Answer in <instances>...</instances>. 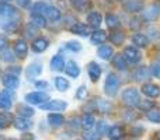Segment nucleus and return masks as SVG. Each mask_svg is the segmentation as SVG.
<instances>
[{"label":"nucleus","instance_id":"obj_1","mask_svg":"<svg viewBox=\"0 0 160 140\" xmlns=\"http://www.w3.org/2000/svg\"><path fill=\"white\" fill-rule=\"evenodd\" d=\"M122 101L128 105V107H136L141 102V97H139V93L136 88L129 87L127 90H124L122 93Z\"/></svg>","mask_w":160,"mask_h":140},{"label":"nucleus","instance_id":"obj_2","mask_svg":"<svg viewBox=\"0 0 160 140\" xmlns=\"http://www.w3.org/2000/svg\"><path fill=\"white\" fill-rule=\"evenodd\" d=\"M118 87H119L118 77H117L114 73H108L107 80H105V85H104L105 94L110 97H114L117 94V91H118Z\"/></svg>","mask_w":160,"mask_h":140},{"label":"nucleus","instance_id":"obj_3","mask_svg":"<svg viewBox=\"0 0 160 140\" xmlns=\"http://www.w3.org/2000/svg\"><path fill=\"white\" fill-rule=\"evenodd\" d=\"M25 101L28 104H37V105H42L45 101H49V95L47 93H30L25 95Z\"/></svg>","mask_w":160,"mask_h":140},{"label":"nucleus","instance_id":"obj_4","mask_svg":"<svg viewBox=\"0 0 160 140\" xmlns=\"http://www.w3.org/2000/svg\"><path fill=\"white\" fill-rule=\"evenodd\" d=\"M39 107H41V109H45V111L59 112V111L66 109L68 104L65 101H61V99H53V101H48L47 104H42V105H39Z\"/></svg>","mask_w":160,"mask_h":140},{"label":"nucleus","instance_id":"obj_5","mask_svg":"<svg viewBox=\"0 0 160 140\" xmlns=\"http://www.w3.org/2000/svg\"><path fill=\"white\" fill-rule=\"evenodd\" d=\"M122 56H124L125 60L129 62L131 65L138 63V62L141 60V53H139V51L136 49L135 46H128V48H125L124 55H122Z\"/></svg>","mask_w":160,"mask_h":140},{"label":"nucleus","instance_id":"obj_6","mask_svg":"<svg viewBox=\"0 0 160 140\" xmlns=\"http://www.w3.org/2000/svg\"><path fill=\"white\" fill-rule=\"evenodd\" d=\"M142 93L145 95L150 97V98H158L160 95V87L153 83H146V84L142 85Z\"/></svg>","mask_w":160,"mask_h":140},{"label":"nucleus","instance_id":"obj_7","mask_svg":"<svg viewBox=\"0 0 160 140\" xmlns=\"http://www.w3.org/2000/svg\"><path fill=\"white\" fill-rule=\"evenodd\" d=\"M2 81H3V85L10 88V90H14V88L18 87V76H16L13 73H6L3 76Z\"/></svg>","mask_w":160,"mask_h":140},{"label":"nucleus","instance_id":"obj_8","mask_svg":"<svg viewBox=\"0 0 160 140\" xmlns=\"http://www.w3.org/2000/svg\"><path fill=\"white\" fill-rule=\"evenodd\" d=\"M124 8L128 13H138L143 8V2L142 0H125Z\"/></svg>","mask_w":160,"mask_h":140},{"label":"nucleus","instance_id":"obj_9","mask_svg":"<svg viewBox=\"0 0 160 140\" xmlns=\"http://www.w3.org/2000/svg\"><path fill=\"white\" fill-rule=\"evenodd\" d=\"M41 73H42V65L39 63V62H32V63H30V66H28V69H27L28 80L37 79Z\"/></svg>","mask_w":160,"mask_h":140},{"label":"nucleus","instance_id":"obj_10","mask_svg":"<svg viewBox=\"0 0 160 140\" xmlns=\"http://www.w3.org/2000/svg\"><path fill=\"white\" fill-rule=\"evenodd\" d=\"M87 73L90 76L91 81H98L100 76H101V67L96 63V62H90L87 65Z\"/></svg>","mask_w":160,"mask_h":140},{"label":"nucleus","instance_id":"obj_11","mask_svg":"<svg viewBox=\"0 0 160 140\" xmlns=\"http://www.w3.org/2000/svg\"><path fill=\"white\" fill-rule=\"evenodd\" d=\"M0 16L6 17V18H13L17 16V10L8 3H0Z\"/></svg>","mask_w":160,"mask_h":140},{"label":"nucleus","instance_id":"obj_12","mask_svg":"<svg viewBox=\"0 0 160 140\" xmlns=\"http://www.w3.org/2000/svg\"><path fill=\"white\" fill-rule=\"evenodd\" d=\"M11 101H13V97L8 93V90L0 91V108H3V109H10Z\"/></svg>","mask_w":160,"mask_h":140},{"label":"nucleus","instance_id":"obj_13","mask_svg":"<svg viewBox=\"0 0 160 140\" xmlns=\"http://www.w3.org/2000/svg\"><path fill=\"white\" fill-rule=\"evenodd\" d=\"M14 52H16V55L20 56V58H25V56H27L28 46L24 39H17L16 41V44H14Z\"/></svg>","mask_w":160,"mask_h":140},{"label":"nucleus","instance_id":"obj_14","mask_svg":"<svg viewBox=\"0 0 160 140\" xmlns=\"http://www.w3.org/2000/svg\"><path fill=\"white\" fill-rule=\"evenodd\" d=\"M107 136L111 140H119L121 138H124V129H122L121 126H118V125L111 126L110 129L107 130Z\"/></svg>","mask_w":160,"mask_h":140},{"label":"nucleus","instance_id":"obj_15","mask_svg":"<svg viewBox=\"0 0 160 140\" xmlns=\"http://www.w3.org/2000/svg\"><path fill=\"white\" fill-rule=\"evenodd\" d=\"M65 71H66L68 76H70V77H73V79H76V77H79V74H80V67H79V65L76 63V62L70 60L69 63L65 66Z\"/></svg>","mask_w":160,"mask_h":140},{"label":"nucleus","instance_id":"obj_16","mask_svg":"<svg viewBox=\"0 0 160 140\" xmlns=\"http://www.w3.org/2000/svg\"><path fill=\"white\" fill-rule=\"evenodd\" d=\"M31 48H32V51H34V52H37V53L44 52V51L48 48V39H45V38H37L35 41L32 42Z\"/></svg>","mask_w":160,"mask_h":140},{"label":"nucleus","instance_id":"obj_17","mask_svg":"<svg viewBox=\"0 0 160 140\" xmlns=\"http://www.w3.org/2000/svg\"><path fill=\"white\" fill-rule=\"evenodd\" d=\"M17 113H18V115H21V118H30V116H32L35 112H34V109L30 107V105L18 104V105H17Z\"/></svg>","mask_w":160,"mask_h":140},{"label":"nucleus","instance_id":"obj_18","mask_svg":"<svg viewBox=\"0 0 160 140\" xmlns=\"http://www.w3.org/2000/svg\"><path fill=\"white\" fill-rule=\"evenodd\" d=\"M101 20H102L101 14L97 13V11L88 13V16H87V22H88V25H90V27H94V28L100 27V24H101Z\"/></svg>","mask_w":160,"mask_h":140},{"label":"nucleus","instance_id":"obj_19","mask_svg":"<svg viewBox=\"0 0 160 140\" xmlns=\"http://www.w3.org/2000/svg\"><path fill=\"white\" fill-rule=\"evenodd\" d=\"M63 67H65L63 56H61V55L53 56L52 60H51V69L55 70V71H61V70H63Z\"/></svg>","mask_w":160,"mask_h":140},{"label":"nucleus","instance_id":"obj_20","mask_svg":"<svg viewBox=\"0 0 160 140\" xmlns=\"http://www.w3.org/2000/svg\"><path fill=\"white\" fill-rule=\"evenodd\" d=\"M97 53H98V56H100L101 59H104V60H108V59L112 58L114 51H112V48L108 46V45H102V46L98 48Z\"/></svg>","mask_w":160,"mask_h":140},{"label":"nucleus","instance_id":"obj_21","mask_svg":"<svg viewBox=\"0 0 160 140\" xmlns=\"http://www.w3.org/2000/svg\"><path fill=\"white\" fill-rule=\"evenodd\" d=\"M132 42H133V45H136V46L145 48V46H148V44H149V39H148V36L143 35V34H135V35L132 36Z\"/></svg>","mask_w":160,"mask_h":140},{"label":"nucleus","instance_id":"obj_22","mask_svg":"<svg viewBox=\"0 0 160 140\" xmlns=\"http://www.w3.org/2000/svg\"><path fill=\"white\" fill-rule=\"evenodd\" d=\"M14 126L18 130H27L32 126V123H31V121H28L27 118H17L16 121H14Z\"/></svg>","mask_w":160,"mask_h":140},{"label":"nucleus","instance_id":"obj_23","mask_svg":"<svg viewBox=\"0 0 160 140\" xmlns=\"http://www.w3.org/2000/svg\"><path fill=\"white\" fill-rule=\"evenodd\" d=\"M63 121H65L63 116L59 115V113H49V115H48V122H49V125L53 128L61 126V125L63 123Z\"/></svg>","mask_w":160,"mask_h":140},{"label":"nucleus","instance_id":"obj_24","mask_svg":"<svg viewBox=\"0 0 160 140\" xmlns=\"http://www.w3.org/2000/svg\"><path fill=\"white\" fill-rule=\"evenodd\" d=\"M107 41V34L104 32V31H96V32H93V35H91V42L96 45H100V44H104V42Z\"/></svg>","mask_w":160,"mask_h":140},{"label":"nucleus","instance_id":"obj_25","mask_svg":"<svg viewBox=\"0 0 160 140\" xmlns=\"http://www.w3.org/2000/svg\"><path fill=\"white\" fill-rule=\"evenodd\" d=\"M94 123H96V119H94L93 115H90V113H84L82 118V126L86 130H90L91 128L94 126Z\"/></svg>","mask_w":160,"mask_h":140},{"label":"nucleus","instance_id":"obj_26","mask_svg":"<svg viewBox=\"0 0 160 140\" xmlns=\"http://www.w3.org/2000/svg\"><path fill=\"white\" fill-rule=\"evenodd\" d=\"M45 14H47L48 18L52 20V21H59L61 17H62L61 11H59L56 7H53V6H48V10H47V13Z\"/></svg>","mask_w":160,"mask_h":140},{"label":"nucleus","instance_id":"obj_27","mask_svg":"<svg viewBox=\"0 0 160 140\" xmlns=\"http://www.w3.org/2000/svg\"><path fill=\"white\" fill-rule=\"evenodd\" d=\"M110 41L114 45H122L125 41V34L121 32V31H115V32H112L110 35Z\"/></svg>","mask_w":160,"mask_h":140},{"label":"nucleus","instance_id":"obj_28","mask_svg":"<svg viewBox=\"0 0 160 140\" xmlns=\"http://www.w3.org/2000/svg\"><path fill=\"white\" fill-rule=\"evenodd\" d=\"M31 24L35 25L37 28H45L47 27V20H45L42 16L32 14V16H31Z\"/></svg>","mask_w":160,"mask_h":140},{"label":"nucleus","instance_id":"obj_29","mask_svg":"<svg viewBox=\"0 0 160 140\" xmlns=\"http://www.w3.org/2000/svg\"><path fill=\"white\" fill-rule=\"evenodd\" d=\"M72 31L78 35H82V36H86L88 35V28L86 24H82V22H76L75 25L72 27Z\"/></svg>","mask_w":160,"mask_h":140},{"label":"nucleus","instance_id":"obj_30","mask_svg":"<svg viewBox=\"0 0 160 140\" xmlns=\"http://www.w3.org/2000/svg\"><path fill=\"white\" fill-rule=\"evenodd\" d=\"M105 21H107V27L111 28V30H115V28L119 27V18L114 14H107Z\"/></svg>","mask_w":160,"mask_h":140},{"label":"nucleus","instance_id":"obj_31","mask_svg":"<svg viewBox=\"0 0 160 140\" xmlns=\"http://www.w3.org/2000/svg\"><path fill=\"white\" fill-rule=\"evenodd\" d=\"M48 6L49 4H47V3H44V2L35 3V4L32 6V14H38V16L45 14L47 13V10H48Z\"/></svg>","mask_w":160,"mask_h":140},{"label":"nucleus","instance_id":"obj_32","mask_svg":"<svg viewBox=\"0 0 160 140\" xmlns=\"http://www.w3.org/2000/svg\"><path fill=\"white\" fill-rule=\"evenodd\" d=\"M112 63H114V66H115L118 70H125V69H127V60H125V58L122 55L114 56Z\"/></svg>","mask_w":160,"mask_h":140},{"label":"nucleus","instance_id":"obj_33","mask_svg":"<svg viewBox=\"0 0 160 140\" xmlns=\"http://www.w3.org/2000/svg\"><path fill=\"white\" fill-rule=\"evenodd\" d=\"M159 14H160V10L158 6H150L148 8V11H145V17L148 20H156L159 17Z\"/></svg>","mask_w":160,"mask_h":140},{"label":"nucleus","instance_id":"obj_34","mask_svg":"<svg viewBox=\"0 0 160 140\" xmlns=\"http://www.w3.org/2000/svg\"><path fill=\"white\" fill-rule=\"evenodd\" d=\"M55 85H56V88H58L59 91H66L68 88H69V81H68L66 79H63V77H56L55 79Z\"/></svg>","mask_w":160,"mask_h":140},{"label":"nucleus","instance_id":"obj_35","mask_svg":"<svg viewBox=\"0 0 160 140\" xmlns=\"http://www.w3.org/2000/svg\"><path fill=\"white\" fill-rule=\"evenodd\" d=\"M149 70H148V67H139L138 70H136L135 73V79L136 80H148L149 79Z\"/></svg>","mask_w":160,"mask_h":140},{"label":"nucleus","instance_id":"obj_36","mask_svg":"<svg viewBox=\"0 0 160 140\" xmlns=\"http://www.w3.org/2000/svg\"><path fill=\"white\" fill-rule=\"evenodd\" d=\"M148 118L150 122H155V123H160V111L159 109H150L148 112Z\"/></svg>","mask_w":160,"mask_h":140},{"label":"nucleus","instance_id":"obj_37","mask_svg":"<svg viewBox=\"0 0 160 140\" xmlns=\"http://www.w3.org/2000/svg\"><path fill=\"white\" fill-rule=\"evenodd\" d=\"M138 107L141 108L142 111H148V112H149L150 109H153V101H149V99H143V101L139 102Z\"/></svg>","mask_w":160,"mask_h":140},{"label":"nucleus","instance_id":"obj_38","mask_svg":"<svg viewBox=\"0 0 160 140\" xmlns=\"http://www.w3.org/2000/svg\"><path fill=\"white\" fill-rule=\"evenodd\" d=\"M97 108H98L101 112H108V111L111 109V104L110 102L102 101V99H98V102H97Z\"/></svg>","mask_w":160,"mask_h":140},{"label":"nucleus","instance_id":"obj_39","mask_svg":"<svg viewBox=\"0 0 160 140\" xmlns=\"http://www.w3.org/2000/svg\"><path fill=\"white\" fill-rule=\"evenodd\" d=\"M66 48L69 51H73V52H79V51L82 49V45H80V42H78V41H69L66 44Z\"/></svg>","mask_w":160,"mask_h":140},{"label":"nucleus","instance_id":"obj_40","mask_svg":"<svg viewBox=\"0 0 160 140\" xmlns=\"http://www.w3.org/2000/svg\"><path fill=\"white\" fill-rule=\"evenodd\" d=\"M84 140H101V136L97 132L87 130V132H84Z\"/></svg>","mask_w":160,"mask_h":140},{"label":"nucleus","instance_id":"obj_41","mask_svg":"<svg viewBox=\"0 0 160 140\" xmlns=\"http://www.w3.org/2000/svg\"><path fill=\"white\" fill-rule=\"evenodd\" d=\"M37 32H38V28H37L35 25H32V24H30L27 28H25V35L30 36V38L35 36V35H37Z\"/></svg>","mask_w":160,"mask_h":140},{"label":"nucleus","instance_id":"obj_42","mask_svg":"<svg viewBox=\"0 0 160 140\" xmlns=\"http://www.w3.org/2000/svg\"><path fill=\"white\" fill-rule=\"evenodd\" d=\"M86 94H87V87L86 85H80L78 93H76V98H79V99L86 98Z\"/></svg>","mask_w":160,"mask_h":140},{"label":"nucleus","instance_id":"obj_43","mask_svg":"<svg viewBox=\"0 0 160 140\" xmlns=\"http://www.w3.org/2000/svg\"><path fill=\"white\" fill-rule=\"evenodd\" d=\"M107 123H105L104 121H100L97 122V133H100V135H102L104 132H107Z\"/></svg>","mask_w":160,"mask_h":140},{"label":"nucleus","instance_id":"obj_44","mask_svg":"<svg viewBox=\"0 0 160 140\" xmlns=\"http://www.w3.org/2000/svg\"><path fill=\"white\" fill-rule=\"evenodd\" d=\"M152 73L155 77L160 79V63L159 62H153L152 63Z\"/></svg>","mask_w":160,"mask_h":140},{"label":"nucleus","instance_id":"obj_45","mask_svg":"<svg viewBox=\"0 0 160 140\" xmlns=\"http://www.w3.org/2000/svg\"><path fill=\"white\" fill-rule=\"evenodd\" d=\"M2 58H3V60H6V62H13L14 59H16L10 51H4V52H3V55H2Z\"/></svg>","mask_w":160,"mask_h":140},{"label":"nucleus","instance_id":"obj_46","mask_svg":"<svg viewBox=\"0 0 160 140\" xmlns=\"http://www.w3.org/2000/svg\"><path fill=\"white\" fill-rule=\"evenodd\" d=\"M7 44H8L7 38H6L4 35H0V51L6 49V48H7Z\"/></svg>","mask_w":160,"mask_h":140},{"label":"nucleus","instance_id":"obj_47","mask_svg":"<svg viewBox=\"0 0 160 140\" xmlns=\"http://www.w3.org/2000/svg\"><path fill=\"white\" fill-rule=\"evenodd\" d=\"M70 125H72V126L76 129V128H79L80 125H82V121H79L78 118H72V119H70Z\"/></svg>","mask_w":160,"mask_h":140},{"label":"nucleus","instance_id":"obj_48","mask_svg":"<svg viewBox=\"0 0 160 140\" xmlns=\"http://www.w3.org/2000/svg\"><path fill=\"white\" fill-rule=\"evenodd\" d=\"M138 22H139V18H132V20H131V28H135V30H136V28H139V27H141V24H138Z\"/></svg>","mask_w":160,"mask_h":140},{"label":"nucleus","instance_id":"obj_49","mask_svg":"<svg viewBox=\"0 0 160 140\" xmlns=\"http://www.w3.org/2000/svg\"><path fill=\"white\" fill-rule=\"evenodd\" d=\"M17 3H18V6H21V7H28L31 0H17Z\"/></svg>","mask_w":160,"mask_h":140},{"label":"nucleus","instance_id":"obj_50","mask_svg":"<svg viewBox=\"0 0 160 140\" xmlns=\"http://www.w3.org/2000/svg\"><path fill=\"white\" fill-rule=\"evenodd\" d=\"M35 87L41 90V88H47V87H48V84H47L45 81H37V83H35Z\"/></svg>","mask_w":160,"mask_h":140},{"label":"nucleus","instance_id":"obj_51","mask_svg":"<svg viewBox=\"0 0 160 140\" xmlns=\"http://www.w3.org/2000/svg\"><path fill=\"white\" fill-rule=\"evenodd\" d=\"M70 3H72L75 7H82L83 4V0H70Z\"/></svg>","mask_w":160,"mask_h":140},{"label":"nucleus","instance_id":"obj_52","mask_svg":"<svg viewBox=\"0 0 160 140\" xmlns=\"http://www.w3.org/2000/svg\"><path fill=\"white\" fill-rule=\"evenodd\" d=\"M2 2H3V3H8V2H10V0H2Z\"/></svg>","mask_w":160,"mask_h":140},{"label":"nucleus","instance_id":"obj_53","mask_svg":"<svg viewBox=\"0 0 160 140\" xmlns=\"http://www.w3.org/2000/svg\"><path fill=\"white\" fill-rule=\"evenodd\" d=\"M158 139L160 140V132H158Z\"/></svg>","mask_w":160,"mask_h":140},{"label":"nucleus","instance_id":"obj_54","mask_svg":"<svg viewBox=\"0 0 160 140\" xmlns=\"http://www.w3.org/2000/svg\"><path fill=\"white\" fill-rule=\"evenodd\" d=\"M0 140H3V138H0Z\"/></svg>","mask_w":160,"mask_h":140},{"label":"nucleus","instance_id":"obj_55","mask_svg":"<svg viewBox=\"0 0 160 140\" xmlns=\"http://www.w3.org/2000/svg\"><path fill=\"white\" fill-rule=\"evenodd\" d=\"M79 140H80V139H79Z\"/></svg>","mask_w":160,"mask_h":140}]
</instances>
